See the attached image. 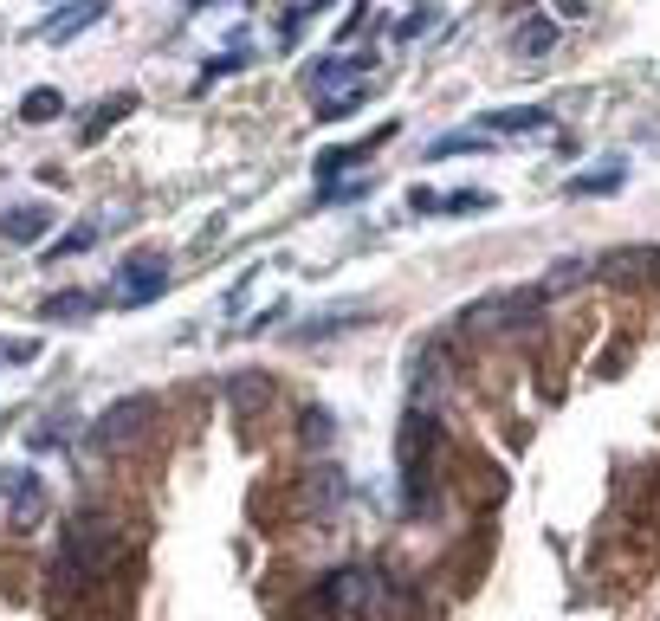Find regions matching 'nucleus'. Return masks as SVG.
I'll return each mask as SVG.
<instances>
[{
    "mask_svg": "<svg viewBox=\"0 0 660 621\" xmlns=\"http://www.w3.org/2000/svg\"><path fill=\"white\" fill-rule=\"evenodd\" d=\"M162 285H169V266H162L156 253L123 259V272H117V298H123V305H149V298H162Z\"/></svg>",
    "mask_w": 660,
    "mask_h": 621,
    "instance_id": "1",
    "label": "nucleus"
},
{
    "mask_svg": "<svg viewBox=\"0 0 660 621\" xmlns=\"http://www.w3.org/2000/svg\"><path fill=\"white\" fill-rule=\"evenodd\" d=\"M596 272L615 279V285H648V279H660V246H622V253H609Z\"/></svg>",
    "mask_w": 660,
    "mask_h": 621,
    "instance_id": "2",
    "label": "nucleus"
},
{
    "mask_svg": "<svg viewBox=\"0 0 660 621\" xmlns=\"http://www.w3.org/2000/svg\"><path fill=\"white\" fill-rule=\"evenodd\" d=\"M376 72V52H350V59H318L311 65V85L318 91H337V85H350V78H369Z\"/></svg>",
    "mask_w": 660,
    "mask_h": 621,
    "instance_id": "3",
    "label": "nucleus"
},
{
    "mask_svg": "<svg viewBox=\"0 0 660 621\" xmlns=\"http://www.w3.org/2000/svg\"><path fill=\"white\" fill-rule=\"evenodd\" d=\"M46 227H52V207H46V201H26V207H13V214L0 220V233H7V240H20V246L46 240Z\"/></svg>",
    "mask_w": 660,
    "mask_h": 621,
    "instance_id": "4",
    "label": "nucleus"
},
{
    "mask_svg": "<svg viewBox=\"0 0 660 621\" xmlns=\"http://www.w3.org/2000/svg\"><path fill=\"white\" fill-rule=\"evenodd\" d=\"M550 123V110L544 104H525V110H499V117H479L473 130H486V136H518V130H544Z\"/></svg>",
    "mask_w": 660,
    "mask_h": 621,
    "instance_id": "5",
    "label": "nucleus"
},
{
    "mask_svg": "<svg viewBox=\"0 0 660 621\" xmlns=\"http://www.w3.org/2000/svg\"><path fill=\"white\" fill-rule=\"evenodd\" d=\"M104 7H110V0H78L72 13H52L46 33H52V39H78L85 26H98V20H104Z\"/></svg>",
    "mask_w": 660,
    "mask_h": 621,
    "instance_id": "6",
    "label": "nucleus"
},
{
    "mask_svg": "<svg viewBox=\"0 0 660 621\" xmlns=\"http://www.w3.org/2000/svg\"><path fill=\"white\" fill-rule=\"evenodd\" d=\"M492 136L486 130H447V136H434L428 143V162H447V156H473V149H486Z\"/></svg>",
    "mask_w": 660,
    "mask_h": 621,
    "instance_id": "7",
    "label": "nucleus"
},
{
    "mask_svg": "<svg viewBox=\"0 0 660 621\" xmlns=\"http://www.w3.org/2000/svg\"><path fill=\"white\" fill-rule=\"evenodd\" d=\"M512 46L525 52V59H544V52L557 46V26H550V20H525V26L512 33Z\"/></svg>",
    "mask_w": 660,
    "mask_h": 621,
    "instance_id": "8",
    "label": "nucleus"
},
{
    "mask_svg": "<svg viewBox=\"0 0 660 621\" xmlns=\"http://www.w3.org/2000/svg\"><path fill=\"white\" fill-rule=\"evenodd\" d=\"M59 110H65V98L52 85H39V91H26V98H20V123H52Z\"/></svg>",
    "mask_w": 660,
    "mask_h": 621,
    "instance_id": "9",
    "label": "nucleus"
},
{
    "mask_svg": "<svg viewBox=\"0 0 660 621\" xmlns=\"http://www.w3.org/2000/svg\"><path fill=\"white\" fill-rule=\"evenodd\" d=\"M492 195H479V188H460V195H440V207L434 214H453V220H466V214H492Z\"/></svg>",
    "mask_w": 660,
    "mask_h": 621,
    "instance_id": "10",
    "label": "nucleus"
},
{
    "mask_svg": "<svg viewBox=\"0 0 660 621\" xmlns=\"http://www.w3.org/2000/svg\"><path fill=\"white\" fill-rule=\"evenodd\" d=\"M33 518H39V479L20 473L13 479V524H33Z\"/></svg>",
    "mask_w": 660,
    "mask_h": 621,
    "instance_id": "11",
    "label": "nucleus"
},
{
    "mask_svg": "<svg viewBox=\"0 0 660 621\" xmlns=\"http://www.w3.org/2000/svg\"><path fill=\"white\" fill-rule=\"evenodd\" d=\"M130 110H136V98H130V91H123V98H104V110L85 123V143H98V136L110 130V123H117V117H130Z\"/></svg>",
    "mask_w": 660,
    "mask_h": 621,
    "instance_id": "12",
    "label": "nucleus"
},
{
    "mask_svg": "<svg viewBox=\"0 0 660 621\" xmlns=\"http://www.w3.org/2000/svg\"><path fill=\"white\" fill-rule=\"evenodd\" d=\"M589 272H596V266H589L583 253H570V259H563V266H550L544 292H570V285H576V279H589Z\"/></svg>",
    "mask_w": 660,
    "mask_h": 621,
    "instance_id": "13",
    "label": "nucleus"
},
{
    "mask_svg": "<svg viewBox=\"0 0 660 621\" xmlns=\"http://www.w3.org/2000/svg\"><path fill=\"white\" fill-rule=\"evenodd\" d=\"M39 317H52V324H65V317H91V292H59V298H46V311Z\"/></svg>",
    "mask_w": 660,
    "mask_h": 621,
    "instance_id": "14",
    "label": "nucleus"
},
{
    "mask_svg": "<svg viewBox=\"0 0 660 621\" xmlns=\"http://www.w3.org/2000/svg\"><path fill=\"white\" fill-rule=\"evenodd\" d=\"M98 233H104V227H98V220H91V227H72V233H59V240H52V246H46V259H72V253H85V246H91V240H98Z\"/></svg>",
    "mask_w": 660,
    "mask_h": 621,
    "instance_id": "15",
    "label": "nucleus"
},
{
    "mask_svg": "<svg viewBox=\"0 0 660 621\" xmlns=\"http://www.w3.org/2000/svg\"><path fill=\"white\" fill-rule=\"evenodd\" d=\"M363 104H369V91H363V85H356V91H330V98L318 104V117H324V123H330V117H356Z\"/></svg>",
    "mask_w": 660,
    "mask_h": 621,
    "instance_id": "16",
    "label": "nucleus"
},
{
    "mask_svg": "<svg viewBox=\"0 0 660 621\" xmlns=\"http://www.w3.org/2000/svg\"><path fill=\"white\" fill-rule=\"evenodd\" d=\"M622 188V169H602V175H576L570 195H615Z\"/></svg>",
    "mask_w": 660,
    "mask_h": 621,
    "instance_id": "17",
    "label": "nucleus"
}]
</instances>
